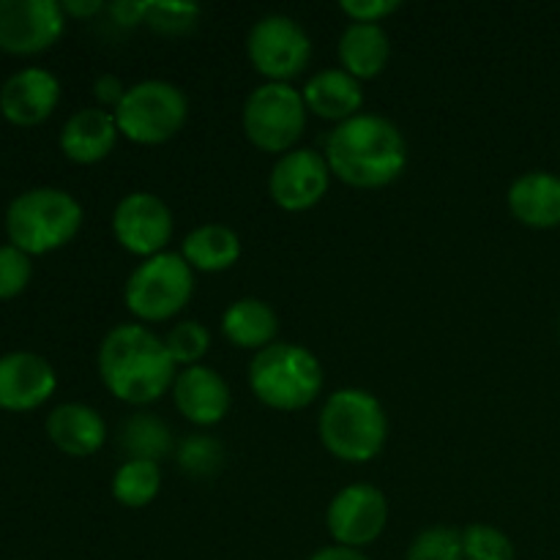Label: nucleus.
Instances as JSON below:
<instances>
[{"instance_id":"nucleus-35","label":"nucleus","mask_w":560,"mask_h":560,"mask_svg":"<svg viewBox=\"0 0 560 560\" xmlns=\"http://www.w3.org/2000/svg\"><path fill=\"white\" fill-rule=\"evenodd\" d=\"M60 9H63V14L88 20V16H96L102 11H107V3H102V0H66V3H60Z\"/></svg>"},{"instance_id":"nucleus-36","label":"nucleus","mask_w":560,"mask_h":560,"mask_svg":"<svg viewBox=\"0 0 560 560\" xmlns=\"http://www.w3.org/2000/svg\"><path fill=\"white\" fill-rule=\"evenodd\" d=\"M310 560H370V558H366L361 550H350V547L334 545V547H323V550H317Z\"/></svg>"},{"instance_id":"nucleus-14","label":"nucleus","mask_w":560,"mask_h":560,"mask_svg":"<svg viewBox=\"0 0 560 560\" xmlns=\"http://www.w3.org/2000/svg\"><path fill=\"white\" fill-rule=\"evenodd\" d=\"M58 377L47 359L27 350H16L0 359V408L33 410L52 397Z\"/></svg>"},{"instance_id":"nucleus-4","label":"nucleus","mask_w":560,"mask_h":560,"mask_svg":"<svg viewBox=\"0 0 560 560\" xmlns=\"http://www.w3.org/2000/svg\"><path fill=\"white\" fill-rule=\"evenodd\" d=\"M323 366L312 350L293 342H273L255 353L249 364V388L266 408L295 413L320 397Z\"/></svg>"},{"instance_id":"nucleus-3","label":"nucleus","mask_w":560,"mask_h":560,"mask_svg":"<svg viewBox=\"0 0 560 560\" xmlns=\"http://www.w3.org/2000/svg\"><path fill=\"white\" fill-rule=\"evenodd\" d=\"M317 435L331 457L350 465H364L386 446V410L381 399L366 388H339L323 405Z\"/></svg>"},{"instance_id":"nucleus-9","label":"nucleus","mask_w":560,"mask_h":560,"mask_svg":"<svg viewBox=\"0 0 560 560\" xmlns=\"http://www.w3.org/2000/svg\"><path fill=\"white\" fill-rule=\"evenodd\" d=\"M246 55L257 74L268 82H288L304 74L312 58V42L304 27L288 14H266L246 36Z\"/></svg>"},{"instance_id":"nucleus-2","label":"nucleus","mask_w":560,"mask_h":560,"mask_svg":"<svg viewBox=\"0 0 560 560\" xmlns=\"http://www.w3.org/2000/svg\"><path fill=\"white\" fill-rule=\"evenodd\" d=\"M326 162L334 178L353 189H383L408 167V142L397 124L361 113L334 126L326 140Z\"/></svg>"},{"instance_id":"nucleus-26","label":"nucleus","mask_w":560,"mask_h":560,"mask_svg":"<svg viewBox=\"0 0 560 560\" xmlns=\"http://www.w3.org/2000/svg\"><path fill=\"white\" fill-rule=\"evenodd\" d=\"M175 463L184 470L189 479L208 481L213 476L222 474L224 468V446L213 435L197 432V435H186L184 441L175 446Z\"/></svg>"},{"instance_id":"nucleus-19","label":"nucleus","mask_w":560,"mask_h":560,"mask_svg":"<svg viewBox=\"0 0 560 560\" xmlns=\"http://www.w3.org/2000/svg\"><path fill=\"white\" fill-rule=\"evenodd\" d=\"M301 93H304V104L312 115L334 120L337 126L361 115V107H364V88L342 69L317 71L315 77L306 80Z\"/></svg>"},{"instance_id":"nucleus-27","label":"nucleus","mask_w":560,"mask_h":560,"mask_svg":"<svg viewBox=\"0 0 560 560\" xmlns=\"http://www.w3.org/2000/svg\"><path fill=\"white\" fill-rule=\"evenodd\" d=\"M164 348L173 355L175 366H197L211 348V331L200 320L175 323L164 337Z\"/></svg>"},{"instance_id":"nucleus-11","label":"nucleus","mask_w":560,"mask_h":560,"mask_svg":"<svg viewBox=\"0 0 560 560\" xmlns=\"http://www.w3.org/2000/svg\"><path fill=\"white\" fill-rule=\"evenodd\" d=\"M388 525V501L377 487L350 485L331 498L326 509V528L334 545L359 547L381 539Z\"/></svg>"},{"instance_id":"nucleus-34","label":"nucleus","mask_w":560,"mask_h":560,"mask_svg":"<svg viewBox=\"0 0 560 560\" xmlns=\"http://www.w3.org/2000/svg\"><path fill=\"white\" fill-rule=\"evenodd\" d=\"M126 91H129V88H126L124 80L115 74H102L96 80V85H93V93H96L98 104H102V107H113V113L118 109V104L124 102Z\"/></svg>"},{"instance_id":"nucleus-7","label":"nucleus","mask_w":560,"mask_h":560,"mask_svg":"<svg viewBox=\"0 0 560 560\" xmlns=\"http://www.w3.org/2000/svg\"><path fill=\"white\" fill-rule=\"evenodd\" d=\"M113 115L120 137L135 145H164L184 129L189 102L173 82L142 80L129 85Z\"/></svg>"},{"instance_id":"nucleus-10","label":"nucleus","mask_w":560,"mask_h":560,"mask_svg":"<svg viewBox=\"0 0 560 560\" xmlns=\"http://www.w3.org/2000/svg\"><path fill=\"white\" fill-rule=\"evenodd\" d=\"M175 219L167 202L153 191H129L113 211V235L129 255L156 257L173 241Z\"/></svg>"},{"instance_id":"nucleus-24","label":"nucleus","mask_w":560,"mask_h":560,"mask_svg":"<svg viewBox=\"0 0 560 560\" xmlns=\"http://www.w3.org/2000/svg\"><path fill=\"white\" fill-rule=\"evenodd\" d=\"M118 448L129 459H142V463H156L175 452L173 432L159 416L140 413L129 416L118 430Z\"/></svg>"},{"instance_id":"nucleus-22","label":"nucleus","mask_w":560,"mask_h":560,"mask_svg":"<svg viewBox=\"0 0 560 560\" xmlns=\"http://www.w3.org/2000/svg\"><path fill=\"white\" fill-rule=\"evenodd\" d=\"M279 331V317L268 301L238 299L224 310L222 334L233 348L266 350Z\"/></svg>"},{"instance_id":"nucleus-31","label":"nucleus","mask_w":560,"mask_h":560,"mask_svg":"<svg viewBox=\"0 0 560 560\" xmlns=\"http://www.w3.org/2000/svg\"><path fill=\"white\" fill-rule=\"evenodd\" d=\"M31 282V255L16 246H0V299H14Z\"/></svg>"},{"instance_id":"nucleus-12","label":"nucleus","mask_w":560,"mask_h":560,"mask_svg":"<svg viewBox=\"0 0 560 560\" xmlns=\"http://www.w3.org/2000/svg\"><path fill=\"white\" fill-rule=\"evenodd\" d=\"M331 167L326 156L312 148H295L277 159L268 178V195L273 206L288 213H301L315 208L331 186Z\"/></svg>"},{"instance_id":"nucleus-32","label":"nucleus","mask_w":560,"mask_h":560,"mask_svg":"<svg viewBox=\"0 0 560 560\" xmlns=\"http://www.w3.org/2000/svg\"><path fill=\"white\" fill-rule=\"evenodd\" d=\"M402 9L399 0H342L339 11L353 22H366V25H381L386 16Z\"/></svg>"},{"instance_id":"nucleus-20","label":"nucleus","mask_w":560,"mask_h":560,"mask_svg":"<svg viewBox=\"0 0 560 560\" xmlns=\"http://www.w3.org/2000/svg\"><path fill=\"white\" fill-rule=\"evenodd\" d=\"M47 435L69 457H91L107 441V424L98 410L80 402H66L49 413Z\"/></svg>"},{"instance_id":"nucleus-21","label":"nucleus","mask_w":560,"mask_h":560,"mask_svg":"<svg viewBox=\"0 0 560 560\" xmlns=\"http://www.w3.org/2000/svg\"><path fill=\"white\" fill-rule=\"evenodd\" d=\"M339 63L355 80H372L383 74L392 60V38L383 25H366V22H350L339 36Z\"/></svg>"},{"instance_id":"nucleus-8","label":"nucleus","mask_w":560,"mask_h":560,"mask_svg":"<svg viewBox=\"0 0 560 560\" xmlns=\"http://www.w3.org/2000/svg\"><path fill=\"white\" fill-rule=\"evenodd\" d=\"M304 93L295 91L288 82H266L249 93L241 113L244 135L257 151L284 153L295 151L301 135L306 129Z\"/></svg>"},{"instance_id":"nucleus-6","label":"nucleus","mask_w":560,"mask_h":560,"mask_svg":"<svg viewBox=\"0 0 560 560\" xmlns=\"http://www.w3.org/2000/svg\"><path fill=\"white\" fill-rule=\"evenodd\" d=\"M195 295V271L180 252H162L142 260L129 273L124 288V304L137 320L164 323L189 306Z\"/></svg>"},{"instance_id":"nucleus-23","label":"nucleus","mask_w":560,"mask_h":560,"mask_svg":"<svg viewBox=\"0 0 560 560\" xmlns=\"http://www.w3.org/2000/svg\"><path fill=\"white\" fill-rule=\"evenodd\" d=\"M180 257L191 271L222 273L241 260V238L228 224H202L191 230L180 246Z\"/></svg>"},{"instance_id":"nucleus-16","label":"nucleus","mask_w":560,"mask_h":560,"mask_svg":"<svg viewBox=\"0 0 560 560\" xmlns=\"http://www.w3.org/2000/svg\"><path fill=\"white\" fill-rule=\"evenodd\" d=\"M60 102L58 77L47 69H22L0 88V113L16 126H36L52 115Z\"/></svg>"},{"instance_id":"nucleus-1","label":"nucleus","mask_w":560,"mask_h":560,"mask_svg":"<svg viewBox=\"0 0 560 560\" xmlns=\"http://www.w3.org/2000/svg\"><path fill=\"white\" fill-rule=\"evenodd\" d=\"M98 377L115 399L142 408L173 392L178 366L164 348V339L151 328L120 323L102 339Z\"/></svg>"},{"instance_id":"nucleus-15","label":"nucleus","mask_w":560,"mask_h":560,"mask_svg":"<svg viewBox=\"0 0 560 560\" xmlns=\"http://www.w3.org/2000/svg\"><path fill=\"white\" fill-rule=\"evenodd\" d=\"M173 402L195 427H213L228 416L230 386L211 366H186L173 383Z\"/></svg>"},{"instance_id":"nucleus-33","label":"nucleus","mask_w":560,"mask_h":560,"mask_svg":"<svg viewBox=\"0 0 560 560\" xmlns=\"http://www.w3.org/2000/svg\"><path fill=\"white\" fill-rule=\"evenodd\" d=\"M148 5H151V0H115V3H107V14L113 16L115 25L137 27L145 25Z\"/></svg>"},{"instance_id":"nucleus-28","label":"nucleus","mask_w":560,"mask_h":560,"mask_svg":"<svg viewBox=\"0 0 560 560\" xmlns=\"http://www.w3.org/2000/svg\"><path fill=\"white\" fill-rule=\"evenodd\" d=\"M465 560H514V545L501 528L474 523L459 534Z\"/></svg>"},{"instance_id":"nucleus-29","label":"nucleus","mask_w":560,"mask_h":560,"mask_svg":"<svg viewBox=\"0 0 560 560\" xmlns=\"http://www.w3.org/2000/svg\"><path fill=\"white\" fill-rule=\"evenodd\" d=\"M405 560H465L463 558V539H459L457 530L443 528H427L410 541Z\"/></svg>"},{"instance_id":"nucleus-18","label":"nucleus","mask_w":560,"mask_h":560,"mask_svg":"<svg viewBox=\"0 0 560 560\" xmlns=\"http://www.w3.org/2000/svg\"><path fill=\"white\" fill-rule=\"evenodd\" d=\"M120 131L115 115L102 107L77 109L60 131V151L77 164L104 162L115 151Z\"/></svg>"},{"instance_id":"nucleus-30","label":"nucleus","mask_w":560,"mask_h":560,"mask_svg":"<svg viewBox=\"0 0 560 560\" xmlns=\"http://www.w3.org/2000/svg\"><path fill=\"white\" fill-rule=\"evenodd\" d=\"M200 20V5L195 3H151L145 25L162 36H184L195 31Z\"/></svg>"},{"instance_id":"nucleus-25","label":"nucleus","mask_w":560,"mask_h":560,"mask_svg":"<svg viewBox=\"0 0 560 560\" xmlns=\"http://www.w3.org/2000/svg\"><path fill=\"white\" fill-rule=\"evenodd\" d=\"M162 490V468L156 463L126 459L113 476V498L126 509H145Z\"/></svg>"},{"instance_id":"nucleus-5","label":"nucleus","mask_w":560,"mask_h":560,"mask_svg":"<svg viewBox=\"0 0 560 560\" xmlns=\"http://www.w3.org/2000/svg\"><path fill=\"white\" fill-rule=\"evenodd\" d=\"M82 228V206L63 189L42 186L22 191L5 211L11 246L25 255H47L69 244Z\"/></svg>"},{"instance_id":"nucleus-17","label":"nucleus","mask_w":560,"mask_h":560,"mask_svg":"<svg viewBox=\"0 0 560 560\" xmlns=\"http://www.w3.org/2000/svg\"><path fill=\"white\" fill-rule=\"evenodd\" d=\"M506 206L525 228H560V175L547 173V170L523 173L509 186Z\"/></svg>"},{"instance_id":"nucleus-13","label":"nucleus","mask_w":560,"mask_h":560,"mask_svg":"<svg viewBox=\"0 0 560 560\" xmlns=\"http://www.w3.org/2000/svg\"><path fill=\"white\" fill-rule=\"evenodd\" d=\"M63 9L55 0H0V49L36 55L63 36Z\"/></svg>"}]
</instances>
